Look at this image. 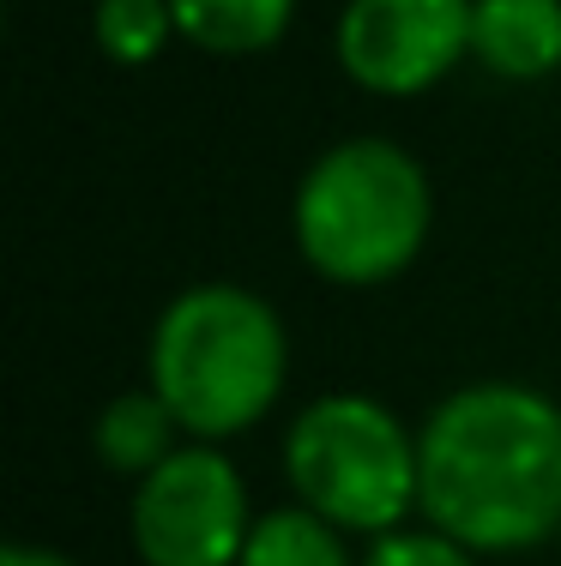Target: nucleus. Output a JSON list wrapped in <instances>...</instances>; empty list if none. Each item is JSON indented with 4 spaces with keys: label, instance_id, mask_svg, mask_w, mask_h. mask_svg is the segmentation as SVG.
<instances>
[{
    "label": "nucleus",
    "instance_id": "nucleus-4",
    "mask_svg": "<svg viewBox=\"0 0 561 566\" xmlns=\"http://www.w3.org/2000/svg\"><path fill=\"white\" fill-rule=\"evenodd\" d=\"M297 506L344 536H393L417 512V434L368 392H320L284 428Z\"/></svg>",
    "mask_w": 561,
    "mask_h": 566
},
{
    "label": "nucleus",
    "instance_id": "nucleus-2",
    "mask_svg": "<svg viewBox=\"0 0 561 566\" xmlns=\"http://www.w3.org/2000/svg\"><path fill=\"white\" fill-rule=\"evenodd\" d=\"M290 338L266 295L242 283H194L157 314L145 344V380L176 410L187 440H224L260 428L284 398Z\"/></svg>",
    "mask_w": 561,
    "mask_h": 566
},
{
    "label": "nucleus",
    "instance_id": "nucleus-11",
    "mask_svg": "<svg viewBox=\"0 0 561 566\" xmlns=\"http://www.w3.org/2000/svg\"><path fill=\"white\" fill-rule=\"evenodd\" d=\"M91 36L97 55L115 66H152L176 43V7L169 0H97L91 7Z\"/></svg>",
    "mask_w": 561,
    "mask_h": 566
},
{
    "label": "nucleus",
    "instance_id": "nucleus-1",
    "mask_svg": "<svg viewBox=\"0 0 561 566\" xmlns=\"http://www.w3.org/2000/svg\"><path fill=\"white\" fill-rule=\"evenodd\" d=\"M417 518L471 555H526L561 531V403L471 380L417 428Z\"/></svg>",
    "mask_w": 561,
    "mask_h": 566
},
{
    "label": "nucleus",
    "instance_id": "nucleus-13",
    "mask_svg": "<svg viewBox=\"0 0 561 566\" xmlns=\"http://www.w3.org/2000/svg\"><path fill=\"white\" fill-rule=\"evenodd\" d=\"M0 566H79V560L55 555V548H37V543H7L0 548Z\"/></svg>",
    "mask_w": 561,
    "mask_h": 566
},
{
    "label": "nucleus",
    "instance_id": "nucleus-5",
    "mask_svg": "<svg viewBox=\"0 0 561 566\" xmlns=\"http://www.w3.org/2000/svg\"><path fill=\"white\" fill-rule=\"evenodd\" d=\"M127 536L145 566H236L253 536V501L230 452L187 440L133 482Z\"/></svg>",
    "mask_w": 561,
    "mask_h": 566
},
{
    "label": "nucleus",
    "instance_id": "nucleus-12",
    "mask_svg": "<svg viewBox=\"0 0 561 566\" xmlns=\"http://www.w3.org/2000/svg\"><path fill=\"white\" fill-rule=\"evenodd\" d=\"M363 566H484V555H471L465 543H453V536L435 531V524H423V531L374 536Z\"/></svg>",
    "mask_w": 561,
    "mask_h": 566
},
{
    "label": "nucleus",
    "instance_id": "nucleus-10",
    "mask_svg": "<svg viewBox=\"0 0 561 566\" xmlns=\"http://www.w3.org/2000/svg\"><path fill=\"white\" fill-rule=\"evenodd\" d=\"M236 566H363V560H351L339 524L314 518L309 506L290 501L253 518V536Z\"/></svg>",
    "mask_w": 561,
    "mask_h": 566
},
{
    "label": "nucleus",
    "instance_id": "nucleus-3",
    "mask_svg": "<svg viewBox=\"0 0 561 566\" xmlns=\"http://www.w3.org/2000/svg\"><path fill=\"white\" fill-rule=\"evenodd\" d=\"M429 229V169L381 133L326 145L290 199V235H297L302 265L339 290H374L411 272Z\"/></svg>",
    "mask_w": 561,
    "mask_h": 566
},
{
    "label": "nucleus",
    "instance_id": "nucleus-7",
    "mask_svg": "<svg viewBox=\"0 0 561 566\" xmlns=\"http://www.w3.org/2000/svg\"><path fill=\"white\" fill-rule=\"evenodd\" d=\"M471 61L507 85H538L561 66V0H477Z\"/></svg>",
    "mask_w": 561,
    "mask_h": 566
},
{
    "label": "nucleus",
    "instance_id": "nucleus-6",
    "mask_svg": "<svg viewBox=\"0 0 561 566\" xmlns=\"http://www.w3.org/2000/svg\"><path fill=\"white\" fill-rule=\"evenodd\" d=\"M477 0H344L332 55L368 97H423L471 61Z\"/></svg>",
    "mask_w": 561,
    "mask_h": 566
},
{
    "label": "nucleus",
    "instance_id": "nucleus-8",
    "mask_svg": "<svg viewBox=\"0 0 561 566\" xmlns=\"http://www.w3.org/2000/svg\"><path fill=\"white\" fill-rule=\"evenodd\" d=\"M176 447H181V422H176V410L157 398L152 380L133 386V392H115L97 410V422H91V452H97L115 476H133V482L152 476Z\"/></svg>",
    "mask_w": 561,
    "mask_h": 566
},
{
    "label": "nucleus",
    "instance_id": "nucleus-9",
    "mask_svg": "<svg viewBox=\"0 0 561 566\" xmlns=\"http://www.w3.org/2000/svg\"><path fill=\"white\" fill-rule=\"evenodd\" d=\"M169 7H176L181 43L218 61L266 55L297 24V0H169Z\"/></svg>",
    "mask_w": 561,
    "mask_h": 566
}]
</instances>
